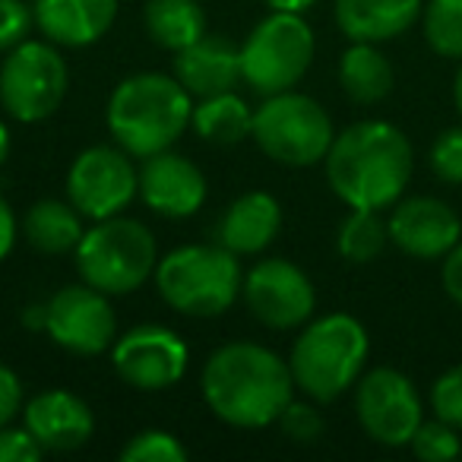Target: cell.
I'll return each mask as SVG.
<instances>
[{
	"instance_id": "obj_1",
	"label": "cell",
	"mask_w": 462,
	"mask_h": 462,
	"mask_svg": "<svg viewBox=\"0 0 462 462\" xmlns=\"http://www.w3.org/2000/svg\"><path fill=\"white\" fill-rule=\"evenodd\" d=\"M203 396L218 421L231 428H266L295 399L289 361L257 342H228L203 367Z\"/></svg>"
},
{
	"instance_id": "obj_2",
	"label": "cell",
	"mask_w": 462,
	"mask_h": 462,
	"mask_svg": "<svg viewBox=\"0 0 462 462\" xmlns=\"http://www.w3.org/2000/svg\"><path fill=\"white\" fill-rule=\"evenodd\" d=\"M323 162L329 187L348 209L396 206L415 171L409 136L386 121H358L336 134Z\"/></svg>"
},
{
	"instance_id": "obj_3",
	"label": "cell",
	"mask_w": 462,
	"mask_h": 462,
	"mask_svg": "<svg viewBox=\"0 0 462 462\" xmlns=\"http://www.w3.org/2000/svg\"><path fill=\"white\" fill-rule=\"evenodd\" d=\"M193 96L165 73H136L115 86L108 98V130L124 152L149 159L165 152L190 127Z\"/></svg>"
},
{
	"instance_id": "obj_4",
	"label": "cell",
	"mask_w": 462,
	"mask_h": 462,
	"mask_svg": "<svg viewBox=\"0 0 462 462\" xmlns=\"http://www.w3.org/2000/svg\"><path fill=\"white\" fill-rule=\"evenodd\" d=\"M371 339L352 314H327L295 339L289 367L295 386L314 402H333L358 383Z\"/></svg>"
},
{
	"instance_id": "obj_5",
	"label": "cell",
	"mask_w": 462,
	"mask_h": 462,
	"mask_svg": "<svg viewBox=\"0 0 462 462\" xmlns=\"http://www.w3.org/2000/svg\"><path fill=\"white\" fill-rule=\"evenodd\" d=\"M155 285L168 308L187 317H218L238 301L245 273L238 254L222 245H184L159 260Z\"/></svg>"
},
{
	"instance_id": "obj_6",
	"label": "cell",
	"mask_w": 462,
	"mask_h": 462,
	"mask_svg": "<svg viewBox=\"0 0 462 462\" xmlns=\"http://www.w3.org/2000/svg\"><path fill=\"white\" fill-rule=\"evenodd\" d=\"M77 273L86 285L105 295H130L155 276L159 254L149 228L136 218L111 216L96 222L73 251Z\"/></svg>"
},
{
	"instance_id": "obj_7",
	"label": "cell",
	"mask_w": 462,
	"mask_h": 462,
	"mask_svg": "<svg viewBox=\"0 0 462 462\" xmlns=\"http://www.w3.org/2000/svg\"><path fill=\"white\" fill-rule=\"evenodd\" d=\"M251 136L279 165L310 168L327 159L336 130L327 108L317 98L285 89L276 96H266V102L254 111Z\"/></svg>"
},
{
	"instance_id": "obj_8",
	"label": "cell",
	"mask_w": 462,
	"mask_h": 462,
	"mask_svg": "<svg viewBox=\"0 0 462 462\" xmlns=\"http://www.w3.org/2000/svg\"><path fill=\"white\" fill-rule=\"evenodd\" d=\"M314 32L301 14L273 10L241 45V77L260 96L295 89L314 60Z\"/></svg>"
},
{
	"instance_id": "obj_9",
	"label": "cell",
	"mask_w": 462,
	"mask_h": 462,
	"mask_svg": "<svg viewBox=\"0 0 462 462\" xmlns=\"http://www.w3.org/2000/svg\"><path fill=\"white\" fill-rule=\"evenodd\" d=\"M70 86V70L48 42H20L0 67V105L23 124H39L60 108Z\"/></svg>"
},
{
	"instance_id": "obj_10",
	"label": "cell",
	"mask_w": 462,
	"mask_h": 462,
	"mask_svg": "<svg viewBox=\"0 0 462 462\" xmlns=\"http://www.w3.org/2000/svg\"><path fill=\"white\" fill-rule=\"evenodd\" d=\"M355 411L365 434L380 447H409L424 421L415 383L396 367H374L355 383Z\"/></svg>"
},
{
	"instance_id": "obj_11",
	"label": "cell",
	"mask_w": 462,
	"mask_h": 462,
	"mask_svg": "<svg viewBox=\"0 0 462 462\" xmlns=\"http://www.w3.org/2000/svg\"><path fill=\"white\" fill-rule=\"evenodd\" d=\"M136 193H140V174L130 162V152H124L121 146L83 149L67 171V197L79 209V216L92 222L121 216V209H127Z\"/></svg>"
},
{
	"instance_id": "obj_12",
	"label": "cell",
	"mask_w": 462,
	"mask_h": 462,
	"mask_svg": "<svg viewBox=\"0 0 462 462\" xmlns=\"http://www.w3.org/2000/svg\"><path fill=\"white\" fill-rule=\"evenodd\" d=\"M187 361H190L187 342L159 323L134 327L111 346L115 374L140 393H159L174 386L187 374Z\"/></svg>"
},
{
	"instance_id": "obj_13",
	"label": "cell",
	"mask_w": 462,
	"mask_h": 462,
	"mask_svg": "<svg viewBox=\"0 0 462 462\" xmlns=\"http://www.w3.org/2000/svg\"><path fill=\"white\" fill-rule=\"evenodd\" d=\"M251 314L270 329H298L314 317L317 291L308 273L291 260L270 257L251 266L241 285Z\"/></svg>"
},
{
	"instance_id": "obj_14",
	"label": "cell",
	"mask_w": 462,
	"mask_h": 462,
	"mask_svg": "<svg viewBox=\"0 0 462 462\" xmlns=\"http://www.w3.org/2000/svg\"><path fill=\"white\" fill-rule=\"evenodd\" d=\"M45 333L70 355H102L117 339V317L108 295L92 285H67L48 298Z\"/></svg>"
},
{
	"instance_id": "obj_15",
	"label": "cell",
	"mask_w": 462,
	"mask_h": 462,
	"mask_svg": "<svg viewBox=\"0 0 462 462\" xmlns=\"http://www.w3.org/2000/svg\"><path fill=\"white\" fill-rule=\"evenodd\" d=\"M390 241L415 260H443L462 241V222L443 199L411 197L393 206Z\"/></svg>"
},
{
	"instance_id": "obj_16",
	"label": "cell",
	"mask_w": 462,
	"mask_h": 462,
	"mask_svg": "<svg viewBox=\"0 0 462 462\" xmlns=\"http://www.w3.org/2000/svg\"><path fill=\"white\" fill-rule=\"evenodd\" d=\"M136 174L143 203L165 218H187L206 203V178L199 165L171 149L143 159Z\"/></svg>"
},
{
	"instance_id": "obj_17",
	"label": "cell",
	"mask_w": 462,
	"mask_h": 462,
	"mask_svg": "<svg viewBox=\"0 0 462 462\" xmlns=\"http://www.w3.org/2000/svg\"><path fill=\"white\" fill-rule=\"evenodd\" d=\"M23 428L42 443L45 453H70L96 434V415L70 390H45L23 409Z\"/></svg>"
},
{
	"instance_id": "obj_18",
	"label": "cell",
	"mask_w": 462,
	"mask_h": 462,
	"mask_svg": "<svg viewBox=\"0 0 462 462\" xmlns=\"http://www.w3.org/2000/svg\"><path fill=\"white\" fill-rule=\"evenodd\" d=\"M174 77L193 98L231 92L241 83V48L225 35H203L174 54Z\"/></svg>"
},
{
	"instance_id": "obj_19",
	"label": "cell",
	"mask_w": 462,
	"mask_h": 462,
	"mask_svg": "<svg viewBox=\"0 0 462 462\" xmlns=\"http://www.w3.org/2000/svg\"><path fill=\"white\" fill-rule=\"evenodd\" d=\"M121 0H35V26L48 42L67 48L96 45L117 20Z\"/></svg>"
},
{
	"instance_id": "obj_20",
	"label": "cell",
	"mask_w": 462,
	"mask_h": 462,
	"mask_svg": "<svg viewBox=\"0 0 462 462\" xmlns=\"http://www.w3.org/2000/svg\"><path fill=\"white\" fill-rule=\"evenodd\" d=\"M279 228H282V206L273 193L251 190L238 197L225 209V216L216 225V245L225 251L238 254V257H251L260 254L276 241Z\"/></svg>"
},
{
	"instance_id": "obj_21",
	"label": "cell",
	"mask_w": 462,
	"mask_h": 462,
	"mask_svg": "<svg viewBox=\"0 0 462 462\" xmlns=\"http://www.w3.org/2000/svg\"><path fill=\"white\" fill-rule=\"evenodd\" d=\"M421 0H336V23L348 42L399 39L421 20Z\"/></svg>"
},
{
	"instance_id": "obj_22",
	"label": "cell",
	"mask_w": 462,
	"mask_h": 462,
	"mask_svg": "<svg viewBox=\"0 0 462 462\" xmlns=\"http://www.w3.org/2000/svg\"><path fill=\"white\" fill-rule=\"evenodd\" d=\"M23 235L39 254H73L77 245L83 241V222H79V209L64 199H39L29 206L26 218H23Z\"/></svg>"
},
{
	"instance_id": "obj_23",
	"label": "cell",
	"mask_w": 462,
	"mask_h": 462,
	"mask_svg": "<svg viewBox=\"0 0 462 462\" xmlns=\"http://www.w3.org/2000/svg\"><path fill=\"white\" fill-rule=\"evenodd\" d=\"M339 83L352 102L358 105H377L393 92V64L386 54L371 42H352L339 60Z\"/></svg>"
},
{
	"instance_id": "obj_24",
	"label": "cell",
	"mask_w": 462,
	"mask_h": 462,
	"mask_svg": "<svg viewBox=\"0 0 462 462\" xmlns=\"http://www.w3.org/2000/svg\"><path fill=\"white\" fill-rule=\"evenodd\" d=\"M143 23L149 39L171 54L206 35V14L197 0H146Z\"/></svg>"
},
{
	"instance_id": "obj_25",
	"label": "cell",
	"mask_w": 462,
	"mask_h": 462,
	"mask_svg": "<svg viewBox=\"0 0 462 462\" xmlns=\"http://www.w3.org/2000/svg\"><path fill=\"white\" fill-rule=\"evenodd\" d=\"M190 127L203 136L206 143L216 146H235V143L247 140L254 130V111L247 108V102L238 92H218V96L199 98V105H193Z\"/></svg>"
},
{
	"instance_id": "obj_26",
	"label": "cell",
	"mask_w": 462,
	"mask_h": 462,
	"mask_svg": "<svg viewBox=\"0 0 462 462\" xmlns=\"http://www.w3.org/2000/svg\"><path fill=\"white\" fill-rule=\"evenodd\" d=\"M390 245V228L377 209H352L339 225L336 247L348 263H374Z\"/></svg>"
},
{
	"instance_id": "obj_27",
	"label": "cell",
	"mask_w": 462,
	"mask_h": 462,
	"mask_svg": "<svg viewBox=\"0 0 462 462\" xmlns=\"http://www.w3.org/2000/svg\"><path fill=\"white\" fill-rule=\"evenodd\" d=\"M421 26L430 51L462 60V0H428L421 10Z\"/></svg>"
},
{
	"instance_id": "obj_28",
	"label": "cell",
	"mask_w": 462,
	"mask_h": 462,
	"mask_svg": "<svg viewBox=\"0 0 462 462\" xmlns=\"http://www.w3.org/2000/svg\"><path fill=\"white\" fill-rule=\"evenodd\" d=\"M187 447L168 430H140L121 447L124 462H187Z\"/></svg>"
},
{
	"instance_id": "obj_29",
	"label": "cell",
	"mask_w": 462,
	"mask_h": 462,
	"mask_svg": "<svg viewBox=\"0 0 462 462\" xmlns=\"http://www.w3.org/2000/svg\"><path fill=\"white\" fill-rule=\"evenodd\" d=\"M409 447L421 462H449L462 453V440H459V434H456V428L440 421V418L418 424Z\"/></svg>"
},
{
	"instance_id": "obj_30",
	"label": "cell",
	"mask_w": 462,
	"mask_h": 462,
	"mask_svg": "<svg viewBox=\"0 0 462 462\" xmlns=\"http://www.w3.org/2000/svg\"><path fill=\"white\" fill-rule=\"evenodd\" d=\"M430 411L440 421L453 424L456 430L462 428V365L443 371L430 386Z\"/></svg>"
},
{
	"instance_id": "obj_31",
	"label": "cell",
	"mask_w": 462,
	"mask_h": 462,
	"mask_svg": "<svg viewBox=\"0 0 462 462\" xmlns=\"http://www.w3.org/2000/svg\"><path fill=\"white\" fill-rule=\"evenodd\" d=\"M430 171L443 180V184H462V127H449L430 146Z\"/></svg>"
},
{
	"instance_id": "obj_32",
	"label": "cell",
	"mask_w": 462,
	"mask_h": 462,
	"mask_svg": "<svg viewBox=\"0 0 462 462\" xmlns=\"http://www.w3.org/2000/svg\"><path fill=\"white\" fill-rule=\"evenodd\" d=\"M279 424H282V430L291 437L295 443H317L323 434V415L317 411V405L310 402H298V399H291L289 405H285V411L279 415Z\"/></svg>"
},
{
	"instance_id": "obj_33",
	"label": "cell",
	"mask_w": 462,
	"mask_h": 462,
	"mask_svg": "<svg viewBox=\"0 0 462 462\" xmlns=\"http://www.w3.org/2000/svg\"><path fill=\"white\" fill-rule=\"evenodd\" d=\"M32 23V7H26L23 0H0V51H10L20 42H26Z\"/></svg>"
},
{
	"instance_id": "obj_34",
	"label": "cell",
	"mask_w": 462,
	"mask_h": 462,
	"mask_svg": "<svg viewBox=\"0 0 462 462\" xmlns=\"http://www.w3.org/2000/svg\"><path fill=\"white\" fill-rule=\"evenodd\" d=\"M42 456L45 449L26 428H0V462H39Z\"/></svg>"
},
{
	"instance_id": "obj_35",
	"label": "cell",
	"mask_w": 462,
	"mask_h": 462,
	"mask_svg": "<svg viewBox=\"0 0 462 462\" xmlns=\"http://www.w3.org/2000/svg\"><path fill=\"white\" fill-rule=\"evenodd\" d=\"M23 409V383L10 365L0 361V428L10 424Z\"/></svg>"
},
{
	"instance_id": "obj_36",
	"label": "cell",
	"mask_w": 462,
	"mask_h": 462,
	"mask_svg": "<svg viewBox=\"0 0 462 462\" xmlns=\"http://www.w3.org/2000/svg\"><path fill=\"white\" fill-rule=\"evenodd\" d=\"M440 276H443V291L449 295V301H456L462 308V241L443 257Z\"/></svg>"
},
{
	"instance_id": "obj_37",
	"label": "cell",
	"mask_w": 462,
	"mask_h": 462,
	"mask_svg": "<svg viewBox=\"0 0 462 462\" xmlns=\"http://www.w3.org/2000/svg\"><path fill=\"white\" fill-rule=\"evenodd\" d=\"M14 245H16V216H14V206L7 203V197L0 193V260L10 257Z\"/></svg>"
},
{
	"instance_id": "obj_38",
	"label": "cell",
	"mask_w": 462,
	"mask_h": 462,
	"mask_svg": "<svg viewBox=\"0 0 462 462\" xmlns=\"http://www.w3.org/2000/svg\"><path fill=\"white\" fill-rule=\"evenodd\" d=\"M23 323H26L29 329H42V333H45V323H48V304H29V308L23 310Z\"/></svg>"
},
{
	"instance_id": "obj_39",
	"label": "cell",
	"mask_w": 462,
	"mask_h": 462,
	"mask_svg": "<svg viewBox=\"0 0 462 462\" xmlns=\"http://www.w3.org/2000/svg\"><path fill=\"white\" fill-rule=\"evenodd\" d=\"M317 0H266V7L279 10V14H304V10L314 7Z\"/></svg>"
},
{
	"instance_id": "obj_40",
	"label": "cell",
	"mask_w": 462,
	"mask_h": 462,
	"mask_svg": "<svg viewBox=\"0 0 462 462\" xmlns=\"http://www.w3.org/2000/svg\"><path fill=\"white\" fill-rule=\"evenodd\" d=\"M7 155H10V130H7V124L0 121V165L7 162Z\"/></svg>"
},
{
	"instance_id": "obj_41",
	"label": "cell",
	"mask_w": 462,
	"mask_h": 462,
	"mask_svg": "<svg viewBox=\"0 0 462 462\" xmlns=\"http://www.w3.org/2000/svg\"><path fill=\"white\" fill-rule=\"evenodd\" d=\"M453 102H456V111H459V117H462V64H459L456 79H453Z\"/></svg>"
}]
</instances>
